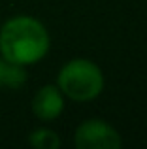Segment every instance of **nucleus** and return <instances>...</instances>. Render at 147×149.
Returning <instances> with one entry per match:
<instances>
[{"label":"nucleus","instance_id":"nucleus-5","mask_svg":"<svg viewBox=\"0 0 147 149\" xmlns=\"http://www.w3.org/2000/svg\"><path fill=\"white\" fill-rule=\"evenodd\" d=\"M26 81L25 66L11 62L8 58H0V89H19Z\"/></svg>","mask_w":147,"mask_h":149},{"label":"nucleus","instance_id":"nucleus-3","mask_svg":"<svg viewBox=\"0 0 147 149\" xmlns=\"http://www.w3.org/2000/svg\"><path fill=\"white\" fill-rule=\"evenodd\" d=\"M74 143L77 149H119L121 134L102 119H89L76 128Z\"/></svg>","mask_w":147,"mask_h":149},{"label":"nucleus","instance_id":"nucleus-4","mask_svg":"<svg viewBox=\"0 0 147 149\" xmlns=\"http://www.w3.org/2000/svg\"><path fill=\"white\" fill-rule=\"evenodd\" d=\"M64 109V95L55 85H45L34 95L32 113L40 121H55Z\"/></svg>","mask_w":147,"mask_h":149},{"label":"nucleus","instance_id":"nucleus-1","mask_svg":"<svg viewBox=\"0 0 147 149\" xmlns=\"http://www.w3.org/2000/svg\"><path fill=\"white\" fill-rule=\"evenodd\" d=\"M49 51V32L28 15L11 17L0 30V53L4 58L28 66L42 61Z\"/></svg>","mask_w":147,"mask_h":149},{"label":"nucleus","instance_id":"nucleus-2","mask_svg":"<svg viewBox=\"0 0 147 149\" xmlns=\"http://www.w3.org/2000/svg\"><path fill=\"white\" fill-rule=\"evenodd\" d=\"M57 87L64 96L76 102H89L102 93L104 74L89 58H72L60 68Z\"/></svg>","mask_w":147,"mask_h":149},{"label":"nucleus","instance_id":"nucleus-6","mask_svg":"<svg viewBox=\"0 0 147 149\" xmlns=\"http://www.w3.org/2000/svg\"><path fill=\"white\" fill-rule=\"evenodd\" d=\"M30 146L36 149H59L60 147V138L57 132L49 130V128H38L30 134L28 138Z\"/></svg>","mask_w":147,"mask_h":149}]
</instances>
